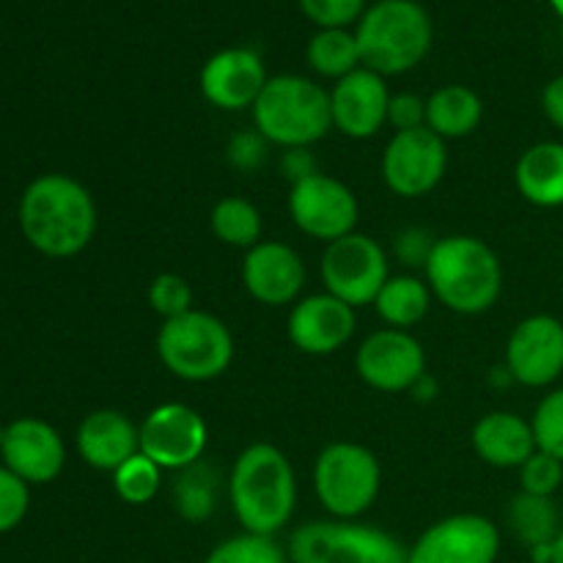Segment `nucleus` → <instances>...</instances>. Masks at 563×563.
<instances>
[{
    "instance_id": "4",
    "label": "nucleus",
    "mask_w": 563,
    "mask_h": 563,
    "mask_svg": "<svg viewBox=\"0 0 563 563\" xmlns=\"http://www.w3.org/2000/svg\"><path fill=\"white\" fill-rule=\"evenodd\" d=\"M432 36V20L416 0H377L355 27L363 66L383 77L416 69L427 58Z\"/></svg>"
},
{
    "instance_id": "24",
    "label": "nucleus",
    "mask_w": 563,
    "mask_h": 563,
    "mask_svg": "<svg viewBox=\"0 0 563 563\" xmlns=\"http://www.w3.org/2000/svg\"><path fill=\"white\" fill-rule=\"evenodd\" d=\"M484 119V102L471 86L449 82L427 99V126L443 141L467 137Z\"/></svg>"
},
{
    "instance_id": "31",
    "label": "nucleus",
    "mask_w": 563,
    "mask_h": 563,
    "mask_svg": "<svg viewBox=\"0 0 563 563\" xmlns=\"http://www.w3.org/2000/svg\"><path fill=\"white\" fill-rule=\"evenodd\" d=\"M203 563H291L286 550L273 537H256V533H236V537L220 542Z\"/></svg>"
},
{
    "instance_id": "35",
    "label": "nucleus",
    "mask_w": 563,
    "mask_h": 563,
    "mask_svg": "<svg viewBox=\"0 0 563 563\" xmlns=\"http://www.w3.org/2000/svg\"><path fill=\"white\" fill-rule=\"evenodd\" d=\"M302 14L319 27H350L366 11V0H297Z\"/></svg>"
},
{
    "instance_id": "27",
    "label": "nucleus",
    "mask_w": 563,
    "mask_h": 563,
    "mask_svg": "<svg viewBox=\"0 0 563 563\" xmlns=\"http://www.w3.org/2000/svg\"><path fill=\"white\" fill-rule=\"evenodd\" d=\"M306 55L317 75L335 82L363 66L355 31H346V27H319V33H313L308 42Z\"/></svg>"
},
{
    "instance_id": "33",
    "label": "nucleus",
    "mask_w": 563,
    "mask_h": 563,
    "mask_svg": "<svg viewBox=\"0 0 563 563\" xmlns=\"http://www.w3.org/2000/svg\"><path fill=\"white\" fill-rule=\"evenodd\" d=\"M148 306L163 322L192 311V289L181 275L163 273L148 284Z\"/></svg>"
},
{
    "instance_id": "43",
    "label": "nucleus",
    "mask_w": 563,
    "mask_h": 563,
    "mask_svg": "<svg viewBox=\"0 0 563 563\" xmlns=\"http://www.w3.org/2000/svg\"><path fill=\"white\" fill-rule=\"evenodd\" d=\"M550 5H553L555 14H559L561 20H563V0H550Z\"/></svg>"
},
{
    "instance_id": "1",
    "label": "nucleus",
    "mask_w": 563,
    "mask_h": 563,
    "mask_svg": "<svg viewBox=\"0 0 563 563\" xmlns=\"http://www.w3.org/2000/svg\"><path fill=\"white\" fill-rule=\"evenodd\" d=\"M20 229L44 256H77L86 251L97 231V207L91 192L71 176H38L22 192Z\"/></svg>"
},
{
    "instance_id": "30",
    "label": "nucleus",
    "mask_w": 563,
    "mask_h": 563,
    "mask_svg": "<svg viewBox=\"0 0 563 563\" xmlns=\"http://www.w3.org/2000/svg\"><path fill=\"white\" fill-rule=\"evenodd\" d=\"M113 487L124 504L143 506L152 504L157 498L159 487H163V467L154 465L148 456L137 451L132 460H126L119 471L113 473Z\"/></svg>"
},
{
    "instance_id": "21",
    "label": "nucleus",
    "mask_w": 563,
    "mask_h": 563,
    "mask_svg": "<svg viewBox=\"0 0 563 563\" xmlns=\"http://www.w3.org/2000/svg\"><path fill=\"white\" fill-rule=\"evenodd\" d=\"M77 451L93 471L115 473L141 451V432L119 410H93L77 429Z\"/></svg>"
},
{
    "instance_id": "18",
    "label": "nucleus",
    "mask_w": 563,
    "mask_h": 563,
    "mask_svg": "<svg viewBox=\"0 0 563 563\" xmlns=\"http://www.w3.org/2000/svg\"><path fill=\"white\" fill-rule=\"evenodd\" d=\"M355 308L322 291L295 302L286 333L297 350L322 357L339 352L355 335Z\"/></svg>"
},
{
    "instance_id": "36",
    "label": "nucleus",
    "mask_w": 563,
    "mask_h": 563,
    "mask_svg": "<svg viewBox=\"0 0 563 563\" xmlns=\"http://www.w3.org/2000/svg\"><path fill=\"white\" fill-rule=\"evenodd\" d=\"M27 504H31L27 484L9 467H0V533H9L25 520Z\"/></svg>"
},
{
    "instance_id": "17",
    "label": "nucleus",
    "mask_w": 563,
    "mask_h": 563,
    "mask_svg": "<svg viewBox=\"0 0 563 563\" xmlns=\"http://www.w3.org/2000/svg\"><path fill=\"white\" fill-rule=\"evenodd\" d=\"M388 104L390 91L385 77L361 66L352 75L341 77L330 91L333 130L352 141H366L388 124Z\"/></svg>"
},
{
    "instance_id": "32",
    "label": "nucleus",
    "mask_w": 563,
    "mask_h": 563,
    "mask_svg": "<svg viewBox=\"0 0 563 563\" xmlns=\"http://www.w3.org/2000/svg\"><path fill=\"white\" fill-rule=\"evenodd\" d=\"M537 449L563 462V388L550 390L531 418Z\"/></svg>"
},
{
    "instance_id": "25",
    "label": "nucleus",
    "mask_w": 563,
    "mask_h": 563,
    "mask_svg": "<svg viewBox=\"0 0 563 563\" xmlns=\"http://www.w3.org/2000/svg\"><path fill=\"white\" fill-rule=\"evenodd\" d=\"M432 297L427 280L416 278V275H390L388 284L374 300V308L388 328L407 330L416 328L427 317Z\"/></svg>"
},
{
    "instance_id": "13",
    "label": "nucleus",
    "mask_w": 563,
    "mask_h": 563,
    "mask_svg": "<svg viewBox=\"0 0 563 563\" xmlns=\"http://www.w3.org/2000/svg\"><path fill=\"white\" fill-rule=\"evenodd\" d=\"M498 555V526L482 515L445 517L407 548V563H495Z\"/></svg>"
},
{
    "instance_id": "41",
    "label": "nucleus",
    "mask_w": 563,
    "mask_h": 563,
    "mask_svg": "<svg viewBox=\"0 0 563 563\" xmlns=\"http://www.w3.org/2000/svg\"><path fill=\"white\" fill-rule=\"evenodd\" d=\"M284 170L291 179V185H295V181H302L306 176L319 174L317 163H313V157L308 154V148H289L284 157Z\"/></svg>"
},
{
    "instance_id": "16",
    "label": "nucleus",
    "mask_w": 563,
    "mask_h": 563,
    "mask_svg": "<svg viewBox=\"0 0 563 563\" xmlns=\"http://www.w3.org/2000/svg\"><path fill=\"white\" fill-rule=\"evenodd\" d=\"M267 80L262 55L251 47L220 49L203 64L201 77H198L203 99L212 108L229 110V113L253 108Z\"/></svg>"
},
{
    "instance_id": "11",
    "label": "nucleus",
    "mask_w": 563,
    "mask_h": 563,
    "mask_svg": "<svg viewBox=\"0 0 563 563\" xmlns=\"http://www.w3.org/2000/svg\"><path fill=\"white\" fill-rule=\"evenodd\" d=\"M449 148L429 126L394 132L383 152V179L399 198H423L443 181Z\"/></svg>"
},
{
    "instance_id": "23",
    "label": "nucleus",
    "mask_w": 563,
    "mask_h": 563,
    "mask_svg": "<svg viewBox=\"0 0 563 563\" xmlns=\"http://www.w3.org/2000/svg\"><path fill=\"white\" fill-rule=\"evenodd\" d=\"M515 185L533 207H563V143L542 141L528 146L515 165Z\"/></svg>"
},
{
    "instance_id": "20",
    "label": "nucleus",
    "mask_w": 563,
    "mask_h": 563,
    "mask_svg": "<svg viewBox=\"0 0 563 563\" xmlns=\"http://www.w3.org/2000/svg\"><path fill=\"white\" fill-rule=\"evenodd\" d=\"M5 467L25 484H47L64 471L66 449L60 434L38 418L9 423L0 443Z\"/></svg>"
},
{
    "instance_id": "26",
    "label": "nucleus",
    "mask_w": 563,
    "mask_h": 563,
    "mask_svg": "<svg viewBox=\"0 0 563 563\" xmlns=\"http://www.w3.org/2000/svg\"><path fill=\"white\" fill-rule=\"evenodd\" d=\"M506 526L528 550L550 548L561 533V515L553 498L517 493L506 509Z\"/></svg>"
},
{
    "instance_id": "12",
    "label": "nucleus",
    "mask_w": 563,
    "mask_h": 563,
    "mask_svg": "<svg viewBox=\"0 0 563 563\" xmlns=\"http://www.w3.org/2000/svg\"><path fill=\"white\" fill-rule=\"evenodd\" d=\"M137 432H141V454L148 456L163 471L176 473L201 462L209 440L201 412L179 405V401L154 407L143 418Z\"/></svg>"
},
{
    "instance_id": "22",
    "label": "nucleus",
    "mask_w": 563,
    "mask_h": 563,
    "mask_svg": "<svg viewBox=\"0 0 563 563\" xmlns=\"http://www.w3.org/2000/svg\"><path fill=\"white\" fill-rule=\"evenodd\" d=\"M471 443L478 460L500 471H520L539 451L531 421L509 410H495L478 418Z\"/></svg>"
},
{
    "instance_id": "39",
    "label": "nucleus",
    "mask_w": 563,
    "mask_h": 563,
    "mask_svg": "<svg viewBox=\"0 0 563 563\" xmlns=\"http://www.w3.org/2000/svg\"><path fill=\"white\" fill-rule=\"evenodd\" d=\"M434 245H438V240H434L427 229L412 225V229H405L399 236H396L394 251L405 267H427Z\"/></svg>"
},
{
    "instance_id": "8",
    "label": "nucleus",
    "mask_w": 563,
    "mask_h": 563,
    "mask_svg": "<svg viewBox=\"0 0 563 563\" xmlns=\"http://www.w3.org/2000/svg\"><path fill=\"white\" fill-rule=\"evenodd\" d=\"M291 563H407V548L377 526L355 520H313L286 544Z\"/></svg>"
},
{
    "instance_id": "6",
    "label": "nucleus",
    "mask_w": 563,
    "mask_h": 563,
    "mask_svg": "<svg viewBox=\"0 0 563 563\" xmlns=\"http://www.w3.org/2000/svg\"><path fill=\"white\" fill-rule=\"evenodd\" d=\"M157 355L174 377L185 383H209L225 374L234 361V339L223 319L192 308L185 317L163 322Z\"/></svg>"
},
{
    "instance_id": "14",
    "label": "nucleus",
    "mask_w": 563,
    "mask_h": 563,
    "mask_svg": "<svg viewBox=\"0 0 563 563\" xmlns=\"http://www.w3.org/2000/svg\"><path fill=\"white\" fill-rule=\"evenodd\" d=\"M357 377L383 394L418 388L427 372V352L407 330L385 328L368 335L355 355Z\"/></svg>"
},
{
    "instance_id": "10",
    "label": "nucleus",
    "mask_w": 563,
    "mask_h": 563,
    "mask_svg": "<svg viewBox=\"0 0 563 563\" xmlns=\"http://www.w3.org/2000/svg\"><path fill=\"white\" fill-rule=\"evenodd\" d=\"M289 214L302 234L330 245L355 231L361 207L344 181L328 174H313L291 185Z\"/></svg>"
},
{
    "instance_id": "5",
    "label": "nucleus",
    "mask_w": 563,
    "mask_h": 563,
    "mask_svg": "<svg viewBox=\"0 0 563 563\" xmlns=\"http://www.w3.org/2000/svg\"><path fill=\"white\" fill-rule=\"evenodd\" d=\"M251 110L258 135L286 152L313 146L333 130L330 93L300 75L269 77Z\"/></svg>"
},
{
    "instance_id": "28",
    "label": "nucleus",
    "mask_w": 563,
    "mask_h": 563,
    "mask_svg": "<svg viewBox=\"0 0 563 563\" xmlns=\"http://www.w3.org/2000/svg\"><path fill=\"white\" fill-rule=\"evenodd\" d=\"M209 225H212V234L229 247L251 251L253 245L262 242V214L251 201L240 196L220 198L209 214Z\"/></svg>"
},
{
    "instance_id": "3",
    "label": "nucleus",
    "mask_w": 563,
    "mask_h": 563,
    "mask_svg": "<svg viewBox=\"0 0 563 563\" xmlns=\"http://www.w3.org/2000/svg\"><path fill=\"white\" fill-rule=\"evenodd\" d=\"M427 284L449 311L478 317L498 302L504 291V267L493 247L471 234L438 240L427 262Z\"/></svg>"
},
{
    "instance_id": "38",
    "label": "nucleus",
    "mask_w": 563,
    "mask_h": 563,
    "mask_svg": "<svg viewBox=\"0 0 563 563\" xmlns=\"http://www.w3.org/2000/svg\"><path fill=\"white\" fill-rule=\"evenodd\" d=\"M264 157H267V141L256 130L234 135L229 141V148H225V159L236 170L258 168L264 163Z\"/></svg>"
},
{
    "instance_id": "9",
    "label": "nucleus",
    "mask_w": 563,
    "mask_h": 563,
    "mask_svg": "<svg viewBox=\"0 0 563 563\" xmlns=\"http://www.w3.org/2000/svg\"><path fill=\"white\" fill-rule=\"evenodd\" d=\"M319 273L328 295L339 297L352 308L374 306L390 278L388 253L377 240L352 231L324 247Z\"/></svg>"
},
{
    "instance_id": "40",
    "label": "nucleus",
    "mask_w": 563,
    "mask_h": 563,
    "mask_svg": "<svg viewBox=\"0 0 563 563\" xmlns=\"http://www.w3.org/2000/svg\"><path fill=\"white\" fill-rule=\"evenodd\" d=\"M542 108H544V115H548L550 124L559 126V130L563 132V75L553 77V80L544 86Z\"/></svg>"
},
{
    "instance_id": "2",
    "label": "nucleus",
    "mask_w": 563,
    "mask_h": 563,
    "mask_svg": "<svg viewBox=\"0 0 563 563\" xmlns=\"http://www.w3.org/2000/svg\"><path fill=\"white\" fill-rule=\"evenodd\" d=\"M229 500L245 533L275 539L284 531L297 506V476L284 451L269 443L247 445L231 467Z\"/></svg>"
},
{
    "instance_id": "42",
    "label": "nucleus",
    "mask_w": 563,
    "mask_h": 563,
    "mask_svg": "<svg viewBox=\"0 0 563 563\" xmlns=\"http://www.w3.org/2000/svg\"><path fill=\"white\" fill-rule=\"evenodd\" d=\"M553 563H563V528H561L559 539L553 542Z\"/></svg>"
},
{
    "instance_id": "29",
    "label": "nucleus",
    "mask_w": 563,
    "mask_h": 563,
    "mask_svg": "<svg viewBox=\"0 0 563 563\" xmlns=\"http://www.w3.org/2000/svg\"><path fill=\"white\" fill-rule=\"evenodd\" d=\"M214 473L203 462L179 471L174 484V506L181 520L207 522L214 511Z\"/></svg>"
},
{
    "instance_id": "15",
    "label": "nucleus",
    "mask_w": 563,
    "mask_h": 563,
    "mask_svg": "<svg viewBox=\"0 0 563 563\" xmlns=\"http://www.w3.org/2000/svg\"><path fill=\"white\" fill-rule=\"evenodd\" d=\"M506 368L526 388H548L563 374V322L550 313L522 319L506 344Z\"/></svg>"
},
{
    "instance_id": "7",
    "label": "nucleus",
    "mask_w": 563,
    "mask_h": 563,
    "mask_svg": "<svg viewBox=\"0 0 563 563\" xmlns=\"http://www.w3.org/2000/svg\"><path fill=\"white\" fill-rule=\"evenodd\" d=\"M383 467L372 449L339 440L322 449L313 465V493L333 520H357L377 500Z\"/></svg>"
},
{
    "instance_id": "34",
    "label": "nucleus",
    "mask_w": 563,
    "mask_h": 563,
    "mask_svg": "<svg viewBox=\"0 0 563 563\" xmlns=\"http://www.w3.org/2000/svg\"><path fill=\"white\" fill-rule=\"evenodd\" d=\"M563 482V462L555 456L537 451L526 465L520 467V493L553 498Z\"/></svg>"
},
{
    "instance_id": "37",
    "label": "nucleus",
    "mask_w": 563,
    "mask_h": 563,
    "mask_svg": "<svg viewBox=\"0 0 563 563\" xmlns=\"http://www.w3.org/2000/svg\"><path fill=\"white\" fill-rule=\"evenodd\" d=\"M388 124L394 126L396 132H410L427 126V99H421L418 93L410 91L390 93Z\"/></svg>"
},
{
    "instance_id": "19",
    "label": "nucleus",
    "mask_w": 563,
    "mask_h": 563,
    "mask_svg": "<svg viewBox=\"0 0 563 563\" xmlns=\"http://www.w3.org/2000/svg\"><path fill=\"white\" fill-rule=\"evenodd\" d=\"M242 284L247 295L262 306H289V302H297L306 286V264L295 247L262 240L245 253Z\"/></svg>"
},
{
    "instance_id": "44",
    "label": "nucleus",
    "mask_w": 563,
    "mask_h": 563,
    "mask_svg": "<svg viewBox=\"0 0 563 563\" xmlns=\"http://www.w3.org/2000/svg\"><path fill=\"white\" fill-rule=\"evenodd\" d=\"M3 434H5V429H3V427H0V443H3Z\"/></svg>"
}]
</instances>
